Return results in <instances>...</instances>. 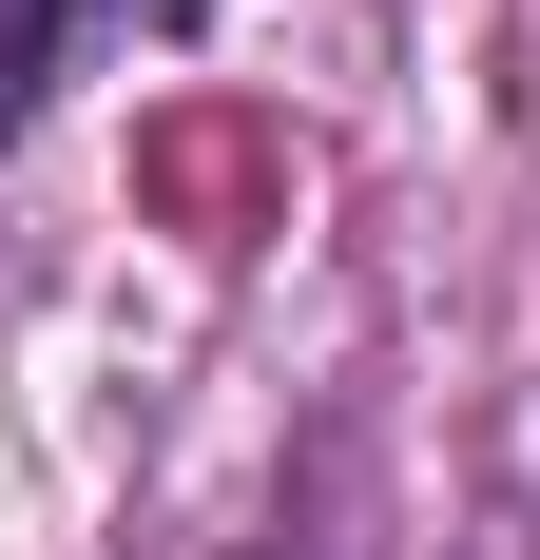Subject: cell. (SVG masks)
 I'll use <instances>...</instances> for the list:
<instances>
[{"mask_svg":"<svg viewBox=\"0 0 540 560\" xmlns=\"http://www.w3.org/2000/svg\"><path fill=\"white\" fill-rule=\"evenodd\" d=\"M58 39H78V0H0V136L39 116V78H58Z\"/></svg>","mask_w":540,"mask_h":560,"instance_id":"cell-1","label":"cell"},{"mask_svg":"<svg viewBox=\"0 0 540 560\" xmlns=\"http://www.w3.org/2000/svg\"><path fill=\"white\" fill-rule=\"evenodd\" d=\"M116 20H136V39H174L193 0H78V39H116Z\"/></svg>","mask_w":540,"mask_h":560,"instance_id":"cell-2","label":"cell"}]
</instances>
